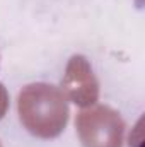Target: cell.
Returning a JSON list of instances; mask_svg holds the SVG:
<instances>
[{
	"label": "cell",
	"instance_id": "6da1fadb",
	"mask_svg": "<svg viewBox=\"0 0 145 147\" xmlns=\"http://www.w3.org/2000/svg\"><path fill=\"white\" fill-rule=\"evenodd\" d=\"M21 120L41 137H53L62 132L67 121V106L51 86H29L19 99Z\"/></svg>",
	"mask_w": 145,
	"mask_h": 147
}]
</instances>
